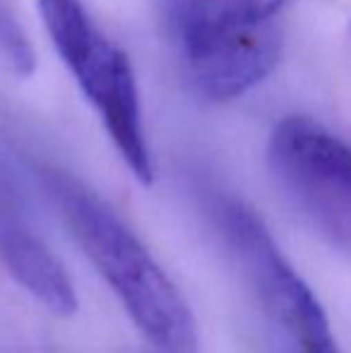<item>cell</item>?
Returning <instances> with one entry per match:
<instances>
[{
    "mask_svg": "<svg viewBox=\"0 0 351 353\" xmlns=\"http://www.w3.org/2000/svg\"><path fill=\"white\" fill-rule=\"evenodd\" d=\"M0 260L19 286L61 317L77 312V291L51 248L12 207L8 183H0Z\"/></svg>",
    "mask_w": 351,
    "mask_h": 353,
    "instance_id": "8992f818",
    "label": "cell"
},
{
    "mask_svg": "<svg viewBox=\"0 0 351 353\" xmlns=\"http://www.w3.org/2000/svg\"><path fill=\"white\" fill-rule=\"evenodd\" d=\"M214 212L241 274L296 353H339L323 305L281 255L258 214L231 197H219Z\"/></svg>",
    "mask_w": 351,
    "mask_h": 353,
    "instance_id": "5b68a950",
    "label": "cell"
},
{
    "mask_svg": "<svg viewBox=\"0 0 351 353\" xmlns=\"http://www.w3.org/2000/svg\"><path fill=\"white\" fill-rule=\"evenodd\" d=\"M267 163L296 212L351 252V144L308 116H286L267 142Z\"/></svg>",
    "mask_w": 351,
    "mask_h": 353,
    "instance_id": "277c9868",
    "label": "cell"
},
{
    "mask_svg": "<svg viewBox=\"0 0 351 353\" xmlns=\"http://www.w3.org/2000/svg\"><path fill=\"white\" fill-rule=\"evenodd\" d=\"M37 8L63 65L97 111L126 166L142 185H152L154 159L130 58L101 32L82 0H37Z\"/></svg>",
    "mask_w": 351,
    "mask_h": 353,
    "instance_id": "3957f363",
    "label": "cell"
},
{
    "mask_svg": "<svg viewBox=\"0 0 351 353\" xmlns=\"http://www.w3.org/2000/svg\"><path fill=\"white\" fill-rule=\"evenodd\" d=\"M43 183L89 262L145 339L161 353H197L200 336L190 305L108 202L58 168H46Z\"/></svg>",
    "mask_w": 351,
    "mask_h": 353,
    "instance_id": "6da1fadb",
    "label": "cell"
},
{
    "mask_svg": "<svg viewBox=\"0 0 351 353\" xmlns=\"http://www.w3.org/2000/svg\"><path fill=\"white\" fill-rule=\"evenodd\" d=\"M286 0H161V24L183 77L210 101L265 82L284 48Z\"/></svg>",
    "mask_w": 351,
    "mask_h": 353,
    "instance_id": "7a4b0ae2",
    "label": "cell"
}]
</instances>
